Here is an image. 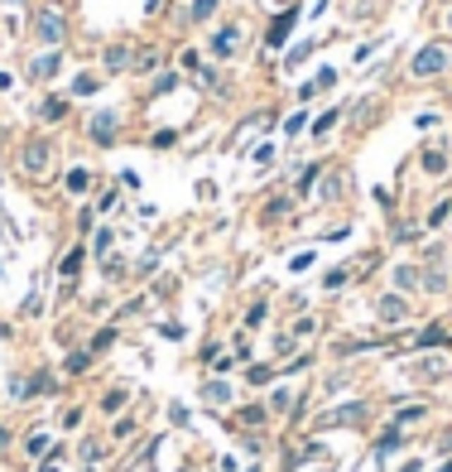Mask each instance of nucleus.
I'll return each mask as SVG.
<instances>
[{"label": "nucleus", "instance_id": "dca6fc26", "mask_svg": "<svg viewBox=\"0 0 452 472\" xmlns=\"http://www.w3.org/2000/svg\"><path fill=\"white\" fill-rule=\"evenodd\" d=\"M25 448H29V458H39V453H49V434H29V439H25Z\"/></svg>", "mask_w": 452, "mask_h": 472}, {"label": "nucleus", "instance_id": "5701e85b", "mask_svg": "<svg viewBox=\"0 0 452 472\" xmlns=\"http://www.w3.org/2000/svg\"><path fill=\"white\" fill-rule=\"evenodd\" d=\"M284 212H289V198H274V202L265 207V217H284Z\"/></svg>", "mask_w": 452, "mask_h": 472}, {"label": "nucleus", "instance_id": "c85d7f7f", "mask_svg": "<svg viewBox=\"0 0 452 472\" xmlns=\"http://www.w3.org/2000/svg\"><path fill=\"white\" fill-rule=\"evenodd\" d=\"M279 5H289V0H279Z\"/></svg>", "mask_w": 452, "mask_h": 472}, {"label": "nucleus", "instance_id": "2eb2a0df", "mask_svg": "<svg viewBox=\"0 0 452 472\" xmlns=\"http://www.w3.org/2000/svg\"><path fill=\"white\" fill-rule=\"evenodd\" d=\"M424 169H428V174H443V169H448V155H443V150H428V155H424Z\"/></svg>", "mask_w": 452, "mask_h": 472}, {"label": "nucleus", "instance_id": "20e7f679", "mask_svg": "<svg viewBox=\"0 0 452 472\" xmlns=\"http://www.w3.org/2000/svg\"><path fill=\"white\" fill-rule=\"evenodd\" d=\"M20 164H25L29 174H44V169H49V140H29L25 155H20Z\"/></svg>", "mask_w": 452, "mask_h": 472}, {"label": "nucleus", "instance_id": "1a4fd4ad", "mask_svg": "<svg viewBox=\"0 0 452 472\" xmlns=\"http://www.w3.org/2000/svg\"><path fill=\"white\" fill-rule=\"evenodd\" d=\"M106 68H111V73H126V68H130V49H126V44L106 49Z\"/></svg>", "mask_w": 452, "mask_h": 472}, {"label": "nucleus", "instance_id": "f8f14e48", "mask_svg": "<svg viewBox=\"0 0 452 472\" xmlns=\"http://www.w3.org/2000/svg\"><path fill=\"white\" fill-rule=\"evenodd\" d=\"M58 270H63V279H78V270H82V250L73 246L68 255H63V265H58Z\"/></svg>", "mask_w": 452, "mask_h": 472}, {"label": "nucleus", "instance_id": "6ab92c4d", "mask_svg": "<svg viewBox=\"0 0 452 472\" xmlns=\"http://www.w3.org/2000/svg\"><path fill=\"white\" fill-rule=\"evenodd\" d=\"M121 405H126V390H106V400H102V410H121Z\"/></svg>", "mask_w": 452, "mask_h": 472}, {"label": "nucleus", "instance_id": "393cba45", "mask_svg": "<svg viewBox=\"0 0 452 472\" xmlns=\"http://www.w3.org/2000/svg\"><path fill=\"white\" fill-rule=\"evenodd\" d=\"M73 92H78V97H92V92H97V83H92V78H78V83H73Z\"/></svg>", "mask_w": 452, "mask_h": 472}, {"label": "nucleus", "instance_id": "f257e3e1", "mask_svg": "<svg viewBox=\"0 0 452 472\" xmlns=\"http://www.w3.org/2000/svg\"><path fill=\"white\" fill-rule=\"evenodd\" d=\"M34 39H39V44H49V49H58V44L68 39V15L54 10V5H49V10H39V15H34Z\"/></svg>", "mask_w": 452, "mask_h": 472}, {"label": "nucleus", "instance_id": "ddd939ff", "mask_svg": "<svg viewBox=\"0 0 452 472\" xmlns=\"http://www.w3.org/2000/svg\"><path fill=\"white\" fill-rule=\"evenodd\" d=\"M395 284H399V289H414V284H424V275H419L414 265H399V270H395Z\"/></svg>", "mask_w": 452, "mask_h": 472}, {"label": "nucleus", "instance_id": "cd10ccee", "mask_svg": "<svg viewBox=\"0 0 452 472\" xmlns=\"http://www.w3.org/2000/svg\"><path fill=\"white\" fill-rule=\"evenodd\" d=\"M5 444H10V434H5V429H0V453H5Z\"/></svg>", "mask_w": 452, "mask_h": 472}, {"label": "nucleus", "instance_id": "a211bd4d", "mask_svg": "<svg viewBox=\"0 0 452 472\" xmlns=\"http://www.w3.org/2000/svg\"><path fill=\"white\" fill-rule=\"evenodd\" d=\"M313 178H318V164H308V169H303V174H298V183H293V188H298V193H308V188H313Z\"/></svg>", "mask_w": 452, "mask_h": 472}, {"label": "nucleus", "instance_id": "9d476101", "mask_svg": "<svg viewBox=\"0 0 452 472\" xmlns=\"http://www.w3.org/2000/svg\"><path fill=\"white\" fill-rule=\"evenodd\" d=\"M63 183H68V193H87V188H92V174H87V169H68Z\"/></svg>", "mask_w": 452, "mask_h": 472}, {"label": "nucleus", "instance_id": "f03ea898", "mask_svg": "<svg viewBox=\"0 0 452 472\" xmlns=\"http://www.w3.org/2000/svg\"><path fill=\"white\" fill-rule=\"evenodd\" d=\"M443 68H448V44H428V49H419L414 63H409L414 78H438Z\"/></svg>", "mask_w": 452, "mask_h": 472}, {"label": "nucleus", "instance_id": "412c9836", "mask_svg": "<svg viewBox=\"0 0 452 472\" xmlns=\"http://www.w3.org/2000/svg\"><path fill=\"white\" fill-rule=\"evenodd\" d=\"M419 342H424V347H438V342H448V333H443V328H428Z\"/></svg>", "mask_w": 452, "mask_h": 472}, {"label": "nucleus", "instance_id": "9b49d317", "mask_svg": "<svg viewBox=\"0 0 452 472\" xmlns=\"http://www.w3.org/2000/svg\"><path fill=\"white\" fill-rule=\"evenodd\" d=\"M202 395H207L212 405H226V400H231V386H226V381H207V386H202Z\"/></svg>", "mask_w": 452, "mask_h": 472}, {"label": "nucleus", "instance_id": "4be33fe9", "mask_svg": "<svg viewBox=\"0 0 452 472\" xmlns=\"http://www.w3.org/2000/svg\"><path fill=\"white\" fill-rule=\"evenodd\" d=\"M212 5H216V0H193V20H207V15H212Z\"/></svg>", "mask_w": 452, "mask_h": 472}, {"label": "nucleus", "instance_id": "bb28decb", "mask_svg": "<svg viewBox=\"0 0 452 472\" xmlns=\"http://www.w3.org/2000/svg\"><path fill=\"white\" fill-rule=\"evenodd\" d=\"M68 371H87V352H73V357H68Z\"/></svg>", "mask_w": 452, "mask_h": 472}, {"label": "nucleus", "instance_id": "a878e982", "mask_svg": "<svg viewBox=\"0 0 452 472\" xmlns=\"http://www.w3.org/2000/svg\"><path fill=\"white\" fill-rule=\"evenodd\" d=\"M424 284H428V289H448V279L438 275V270H428V275H424Z\"/></svg>", "mask_w": 452, "mask_h": 472}, {"label": "nucleus", "instance_id": "0eeeda50", "mask_svg": "<svg viewBox=\"0 0 452 472\" xmlns=\"http://www.w3.org/2000/svg\"><path fill=\"white\" fill-rule=\"evenodd\" d=\"M92 140H97V145H111V140H116V116L111 111L92 116Z\"/></svg>", "mask_w": 452, "mask_h": 472}, {"label": "nucleus", "instance_id": "aec40b11", "mask_svg": "<svg viewBox=\"0 0 452 472\" xmlns=\"http://www.w3.org/2000/svg\"><path fill=\"white\" fill-rule=\"evenodd\" d=\"M63 111H68V102H44V121H58Z\"/></svg>", "mask_w": 452, "mask_h": 472}, {"label": "nucleus", "instance_id": "39448f33", "mask_svg": "<svg viewBox=\"0 0 452 472\" xmlns=\"http://www.w3.org/2000/svg\"><path fill=\"white\" fill-rule=\"evenodd\" d=\"M375 313H380L385 323H404V318H409V304H404L399 294H385V299L375 304Z\"/></svg>", "mask_w": 452, "mask_h": 472}, {"label": "nucleus", "instance_id": "423d86ee", "mask_svg": "<svg viewBox=\"0 0 452 472\" xmlns=\"http://www.w3.org/2000/svg\"><path fill=\"white\" fill-rule=\"evenodd\" d=\"M58 68H63V58L44 54V58H34V63H29V78H34V83H49V78H58Z\"/></svg>", "mask_w": 452, "mask_h": 472}, {"label": "nucleus", "instance_id": "f3484780", "mask_svg": "<svg viewBox=\"0 0 452 472\" xmlns=\"http://www.w3.org/2000/svg\"><path fill=\"white\" fill-rule=\"evenodd\" d=\"M443 371H448V357H428L424 361V376H428V381H438Z\"/></svg>", "mask_w": 452, "mask_h": 472}, {"label": "nucleus", "instance_id": "b1692460", "mask_svg": "<svg viewBox=\"0 0 452 472\" xmlns=\"http://www.w3.org/2000/svg\"><path fill=\"white\" fill-rule=\"evenodd\" d=\"M332 126H337V111H327V116H322L318 126H313V135H327V131H332Z\"/></svg>", "mask_w": 452, "mask_h": 472}, {"label": "nucleus", "instance_id": "4468645a", "mask_svg": "<svg viewBox=\"0 0 452 472\" xmlns=\"http://www.w3.org/2000/svg\"><path fill=\"white\" fill-rule=\"evenodd\" d=\"M399 448H404V434H399V429H390V434L380 439V448H375V453H380V458H390V453H399Z\"/></svg>", "mask_w": 452, "mask_h": 472}, {"label": "nucleus", "instance_id": "7ed1b4c3", "mask_svg": "<svg viewBox=\"0 0 452 472\" xmlns=\"http://www.w3.org/2000/svg\"><path fill=\"white\" fill-rule=\"evenodd\" d=\"M240 39H245V34H240V25L216 29V34H212V54H216V58H231V54L240 49Z\"/></svg>", "mask_w": 452, "mask_h": 472}, {"label": "nucleus", "instance_id": "6e6552de", "mask_svg": "<svg viewBox=\"0 0 452 472\" xmlns=\"http://www.w3.org/2000/svg\"><path fill=\"white\" fill-rule=\"evenodd\" d=\"M293 20H298V15H293V10H284V15H279V20L269 25L265 44H284V39H289V29H293Z\"/></svg>", "mask_w": 452, "mask_h": 472}]
</instances>
